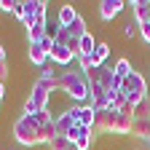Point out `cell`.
Instances as JSON below:
<instances>
[{
    "label": "cell",
    "mask_w": 150,
    "mask_h": 150,
    "mask_svg": "<svg viewBox=\"0 0 150 150\" xmlns=\"http://www.w3.org/2000/svg\"><path fill=\"white\" fill-rule=\"evenodd\" d=\"M27 56H30V64L40 67V70L48 64V54L40 48V43H30V51H27Z\"/></svg>",
    "instance_id": "8fae6325"
},
{
    "label": "cell",
    "mask_w": 150,
    "mask_h": 150,
    "mask_svg": "<svg viewBox=\"0 0 150 150\" xmlns=\"http://www.w3.org/2000/svg\"><path fill=\"white\" fill-rule=\"evenodd\" d=\"M131 134L137 139H150V118H134V129H131Z\"/></svg>",
    "instance_id": "5bb4252c"
},
{
    "label": "cell",
    "mask_w": 150,
    "mask_h": 150,
    "mask_svg": "<svg viewBox=\"0 0 150 150\" xmlns=\"http://www.w3.org/2000/svg\"><path fill=\"white\" fill-rule=\"evenodd\" d=\"M112 118H115L112 110H97L94 112V123H91L94 137L97 134H112Z\"/></svg>",
    "instance_id": "5b68a950"
},
{
    "label": "cell",
    "mask_w": 150,
    "mask_h": 150,
    "mask_svg": "<svg viewBox=\"0 0 150 150\" xmlns=\"http://www.w3.org/2000/svg\"><path fill=\"white\" fill-rule=\"evenodd\" d=\"M88 83H99V86H105L107 91H118V88H121V81L115 78L112 67H107V64L94 67V70L88 72Z\"/></svg>",
    "instance_id": "277c9868"
},
{
    "label": "cell",
    "mask_w": 150,
    "mask_h": 150,
    "mask_svg": "<svg viewBox=\"0 0 150 150\" xmlns=\"http://www.w3.org/2000/svg\"><path fill=\"white\" fill-rule=\"evenodd\" d=\"M134 118H150V97H145V99L134 107Z\"/></svg>",
    "instance_id": "7402d4cb"
},
{
    "label": "cell",
    "mask_w": 150,
    "mask_h": 150,
    "mask_svg": "<svg viewBox=\"0 0 150 150\" xmlns=\"http://www.w3.org/2000/svg\"><path fill=\"white\" fill-rule=\"evenodd\" d=\"M8 78V56H6V48L0 46V83Z\"/></svg>",
    "instance_id": "603a6c76"
},
{
    "label": "cell",
    "mask_w": 150,
    "mask_h": 150,
    "mask_svg": "<svg viewBox=\"0 0 150 150\" xmlns=\"http://www.w3.org/2000/svg\"><path fill=\"white\" fill-rule=\"evenodd\" d=\"M72 112H75V121H78V126L91 129V123H94V112H97L91 105H75Z\"/></svg>",
    "instance_id": "30bf717a"
},
{
    "label": "cell",
    "mask_w": 150,
    "mask_h": 150,
    "mask_svg": "<svg viewBox=\"0 0 150 150\" xmlns=\"http://www.w3.org/2000/svg\"><path fill=\"white\" fill-rule=\"evenodd\" d=\"M78 16H81V13H78V11H75V8L67 3V6H62V8H59V24H62V27H72Z\"/></svg>",
    "instance_id": "9a60e30c"
},
{
    "label": "cell",
    "mask_w": 150,
    "mask_h": 150,
    "mask_svg": "<svg viewBox=\"0 0 150 150\" xmlns=\"http://www.w3.org/2000/svg\"><path fill=\"white\" fill-rule=\"evenodd\" d=\"M56 91H64L75 105H83L91 97V83L83 70H67L56 78Z\"/></svg>",
    "instance_id": "6da1fadb"
},
{
    "label": "cell",
    "mask_w": 150,
    "mask_h": 150,
    "mask_svg": "<svg viewBox=\"0 0 150 150\" xmlns=\"http://www.w3.org/2000/svg\"><path fill=\"white\" fill-rule=\"evenodd\" d=\"M67 137H70V142L75 145V150H88V147L94 145V131L86 129V126H75Z\"/></svg>",
    "instance_id": "8992f818"
},
{
    "label": "cell",
    "mask_w": 150,
    "mask_h": 150,
    "mask_svg": "<svg viewBox=\"0 0 150 150\" xmlns=\"http://www.w3.org/2000/svg\"><path fill=\"white\" fill-rule=\"evenodd\" d=\"M13 137L19 145L32 147V145H43L40 142V126H38L35 115H19L13 123Z\"/></svg>",
    "instance_id": "7a4b0ae2"
},
{
    "label": "cell",
    "mask_w": 150,
    "mask_h": 150,
    "mask_svg": "<svg viewBox=\"0 0 150 150\" xmlns=\"http://www.w3.org/2000/svg\"><path fill=\"white\" fill-rule=\"evenodd\" d=\"M67 147H72V142H70V137H64V134H56V137L48 142V150H67Z\"/></svg>",
    "instance_id": "ffe728a7"
},
{
    "label": "cell",
    "mask_w": 150,
    "mask_h": 150,
    "mask_svg": "<svg viewBox=\"0 0 150 150\" xmlns=\"http://www.w3.org/2000/svg\"><path fill=\"white\" fill-rule=\"evenodd\" d=\"M131 13H134V22H147V11H150V0H131Z\"/></svg>",
    "instance_id": "7c38bea8"
},
{
    "label": "cell",
    "mask_w": 150,
    "mask_h": 150,
    "mask_svg": "<svg viewBox=\"0 0 150 150\" xmlns=\"http://www.w3.org/2000/svg\"><path fill=\"white\" fill-rule=\"evenodd\" d=\"M75 126H78V121H75V112H72V107H70V110H64L62 115L56 118V134H64V137H67Z\"/></svg>",
    "instance_id": "9c48e42d"
},
{
    "label": "cell",
    "mask_w": 150,
    "mask_h": 150,
    "mask_svg": "<svg viewBox=\"0 0 150 150\" xmlns=\"http://www.w3.org/2000/svg\"><path fill=\"white\" fill-rule=\"evenodd\" d=\"M123 0H102L99 3V19L102 22H112V19H115L121 11H123Z\"/></svg>",
    "instance_id": "ba28073f"
},
{
    "label": "cell",
    "mask_w": 150,
    "mask_h": 150,
    "mask_svg": "<svg viewBox=\"0 0 150 150\" xmlns=\"http://www.w3.org/2000/svg\"><path fill=\"white\" fill-rule=\"evenodd\" d=\"M137 32H139V24H137V22H129V24H123V35H126V38H134Z\"/></svg>",
    "instance_id": "cb8c5ba5"
},
{
    "label": "cell",
    "mask_w": 150,
    "mask_h": 150,
    "mask_svg": "<svg viewBox=\"0 0 150 150\" xmlns=\"http://www.w3.org/2000/svg\"><path fill=\"white\" fill-rule=\"evenodd\" d=\"M72 59H78L67 46H62V43H54V48H51V54H48V62L51 64H59V67H67Z\"/></svg>",
    "instance_id": "52a82bcc"
},
{
    "label": "cell",
    "mask_w": 150,
    "mask_h": 150,
    "mask_svg": "<svg viewBox=\"0 0 150 150\" xmlns=\"http://www.w3.org/2000/svg\"><path fill=\"white\" fill-rule=\"evenodd\" d=\"M35 13H38V0H24V13H22V19H19V22L30 30V27L35 24Z\"/></svg>",
    "instance_id": "4fadbf2b"
},
{
    "label": "cell",
    "mask_w": 150,
    "mask_h": 150,
    "mask_svg": "<svg viewBox=\"0 0 150 150\" xmlns=\"http://www.w3.org/2000/svg\"><path fill=\"white\" fill-rule=\"evenodd\" d=\"M40 78H46V81H56V78H54V70H51L48 64H46V67L40 70Z\"/></svg>",
    "instance_id": "4316f807"
},
{
    "label": "cell",
    "mask_w": 150,
    "mask_h": 150,
    "mask_svg": "<svg viewBox=\"0 0 150 150\" xmlns=\"http://www.w3.org/2000/svg\"><path fill=\"white\" fill-rule=\"evenodd\" d=\"M67 150H75V145H72V147H67Z\"/></svg>",
    "instance_id": "1f68e13d"
},
{
    "label": "cell",
    "mask_w": 150,
    "mask_h": 150,
    "mask_svg": "<svg viewBox=\"0 0 150 150\" xmlns=\"http://www.w3.org/2000/svg\"><path fill=\"white\" fill-rule=\"evenodd\" d=\"M131 70H134V67H131V62L126 59V56H121V59L115 62V67H112V72H115V78H118L121 83H123L129 75H131Z\"/></svg>",
    "instance_id": "2e32d148"
},
{
    "label": "cell",
    "mask_w": 150,
    "mask_h": 150,
    "mask_svg": "<svg viewBox=\"0 0 150 150\" xmlns=\"http://www.w3.org/2000/svg\"><path fill=\"white\" fill-rule=\"evenodd\" d=\"M67 30H70V35H72V38H83V35L88 32V30H86V19H83V16H78V19H75V24H72V27H67Z\"/></svg>",
    "instance_id": "44dd1931"
},
{
    "label": "cell",
    "mask_w": 150,
    "mask_h": 150,
    "mask_svg": "<svg viewBox=\"0 0 150 150\" xmlns=\"http://www.w3.org/2000/svg\"><path fill=\"white\" fill-rule=\"evenodd\" d=\"M147 147H150V139H147Z\"/></svg>",
    "instance_id": "d6a6232c"
},
{
    "label": "cell",
    "mask_w": 150,
    "mask_h": 150,
    "mask_svg": "<svg viewBox=\"0 0 150 150\" xmlns=\"http://www.w3.org/2000/svg\"><path fill=\"white\" fill-rule=\"evenodd\" d=\"M139 38L145 43H150V22H139Z\"/></svg>",
    "instance_id": "d4e9b609"
},
{
    "label": "cell",
    "mask_w": 150,
    "mask_h": 150,
    "mask_svg": "<svg viewBox=\"0 0 150 150\" xmlns=\"http://www.w3.org/2000/svg\"><path fill=\"white\" fill-rule=\"evenodd\" d=\"M147 22H150V11H147Z\"/></svg>",
    "instance_id": "4dcf8cb0"
},
{
    "label": "cell",
    "mask_w": 150,
    "mask_h": 150,
    "mask_svg": "<svg viewBox=\"0 0 150 150\" xmlns=\"http://www.w3.org/2000/svg\"><path fill=\"white\" fill-rule=\"evenodd\" d=\"M126 107V94L118 88V91H110V107L107 110H123Z\"/></svg>",
    "instance_id": "d6986e66"
},
{
    "label": "cell",
    "mask_w": 150,
    "mask_h": 150,
    "mask_svg": "<svg viewBox=\"0 0 150 150\" xmlns=\"http://www.w3.org/2000/svg\"><path fill=\"white\" fill-rule=\"evenodd\" d=\"M16 19H22V13H24V3H22V0H16V3H13V11H11Z\"/></svg>",
    "instance_id": "484cf974"
},
{
    "label": "cell",
    "mask_w": 150,
    "mask_h": 150,
    "mask_svg": "<svg viewBox=\"0 0 150 150\" xmlns=\"http://www.w3.org/2000/svg\"><path fill=\"white\" fill-rule=\"evenodd\" d=\"M94 48H97V43H94V35H91V32H86L81 40H78V56H91V54H94Z\"/></svg>",
    "instance_id": "e0dca14e"
},
{
    "label": "cell",
    "mask_w": 150,
    "mask_h": 150,
    "mask_svg": "<svg viewBox=\"0 0 150 150\" xmlns=\"http://www.w3.org/2000/svg\"><path fill=\"white\" fill-rule=\"evenodd\" d=\"M3 94H6V86H3V83H0V99H3Z\"/></svg>",
    "instance_id": "f546056e"
},
{
    "label": "cell",
    "mask_w": 150,
    "mask_h": 150,
    "mask_svg": "<svg viewBox=\"0 0 150 150\" xmlns=\"http://www.w3.org/2000/svg\"><path fill=\"white\" fill-rule=\"evenodd\" d=\"M13 3H16V0H0V8H3L6 13H11L13 11Z\"/></svg>",
    "instance_id": "f1b7e54d"
},
{
    "label": "cell",
    "mask_w": 150,
    "mask_h": 150,
    "mask_svg": "<svg viewBox=\"0 0 150 150\" xmlns=\"http://www.w3.org/2000/svg\"><path fill=\"white\" fill-rule=\"evenodd\" d=\"M94 67H102L107 62V56H110V46L107 43H97V48H94Z\"/></svg>",
    "instance_id": "ac0fdd59"
},
{
    "label": "cell",
    "mask_w": 150,
    "mask_h": 150,
    "mask_svg": "<svg viewBox=\"0 0 150 150\" xmlns=\"http://www.w3.org/2000/svg\"><path fill=\"white\" fill-rule=\"evenodd\" d=\"M121 91L126 94V105L134 110L145 97H147V81H145V75L139 70H131V75L121 83Z\"/></svg>",
    "instance_id": "3957f363"
},
{
    "label": "cell",
    "mask_w": 150,
    "mask_h": 150,
    "mask_svg": "<svg viewBox=\"0 0 150 150\" xmlns=\"http://www.w3.org/2000/svg\"><path fill=\"white\" fill-rule=\"evenodd\" d=\"M40 48H43L46 54H51V48H54V40H51V38H43V40H40Z\"/></svg>",
    "instance_id": "83f0119b"
}]
</instances>
